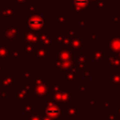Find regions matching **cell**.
I'll return each instance as SVG.
<instances>
[{"mask_svg":"<svg viewBox=\"0 0 120 120\" xmlns=\"http://www.w3.org/2000/svg\"><path fill=\"white\" fill-rule=\"evenodd\" d=\"M27 10V25L28 28L41 33L45 30V22L43 16L41 15L40 10L37 8V4L35 2H32L28 7Z\"/></svg>","mask_w":120,"mask_h":120,"instance_id":"cell-1","label":"cell"},{"mask_svg":"<svg viewBox=\"0 0 120 120\" xmlns=\"http://www.w3.org/2000/svg\"><path fill=\"white\" fill-rule=\"evenodd\" d=\"M2 40L12 45L17 40H21L19 23H3L1 32Z\"/></svg>","mask_w":120,"mask_h":120,"instance_id":"cell-2","label":"cell"},{"mask_svg":"<svg viewBox=\"0 0 120 120\" xmlns=\"http://www.w3.org/2000/svg\"><path fill=\"white\" fill-rule=\"evenodd\" d=\"M47 97L59 105H68L75 103L74 92H72L69 87L62 89L60 92L57 93H48Z\"/></svg>","mask_w":120,"mask_h":120,"instance_id":"cell-3","label":"cell"},{"mask_svg":"<svg viewBox=\"0 0 120 120\" xmlns=\"http://www.w3.org/2000/svg\"><path fill=\"white\" fill-rule=\"evenodd\" d=\"M45 106H44V113L48 115L49 117L56 120L58 118H61L63 116H66L64 113V110L62 105H59L52 101L48 97L45 98Z\"/></svg>","mask_w":120,"mask_h":120,"instance_id":"cell-4","label":"cell"},{"mask_svg":"<svg viewBox=\"0 0 120 120\" xmlns=\"http://www.w3.org/2000/svg\"><path fill=\"white\" fill-rule=\"evenodd\" d=\"M20 33H21V40L25 41V42H30V43H36L38 44L39 40V33L33 31L29 28H20Z\"/></svg>","mask_w":120,"mask_h":120,"instance_id":"cell-5","label":"cell"},{"mask_svg":"<svg viewBox=\"0 0 120 120\" xmlns=\"http://www.w3.org/2000/svg\"><path fill=\"white\" fill-rule=\"evenodd\" d=\"M88 0H71L70 2V14H82L88 8Z\"/></svg>","mask_w":120,"mask_h":120,"instance_id":"cell-6","label":"cell"},{"mask_svg":"<svg viewBox=\"0 0 120 120\" xmlns=\"http://www.w3.org/2000/svg\"><path fill=\"white\" fill-rule=\"evenodd\" d=\"M88 57H90V53H79L76 54V66L78 69V73L80 75H83L87 70V61Z\"/></svg>","mask_w":120,"mask_h":120,"instance_id":"cell-7","label":"cell"},{"mask_svg":"<svg viewBox=\"0 0 120 120\" xmlns=\"http://www.w3.org/2000/svg\"><path fill=\"white\" fill-rule=\"evenodd\" d=\"M80 74L78 73V69L77 68H73L70 70H66L63 71L61 73V78H62V83L65 82H71V83H75V82H79L80 81Z\"/></svg>","mask_w":120,"mask_h":120,"instance_id":"cell-8","label":"cell"},{"mask_svg":"<svg viewBox=\"0 0 120 120\" xmlns=\"http://www.w3.org/2000/svg\"><path fill=\"white\" fill-rule=\"evenodd\" d=\"M105 50L102 49L100 47L99 44H98L96 46L95 49H93L91 51V53H90V57L93 59V61L96 63V66L97 67H99L101 62H104V59H105Z\"/></svg>","mask_w":120,"mask_h":120,"instance_id":"cell-9","label":"cell"},{"mask_svg":"<svg viewBox=\"0 0 120 120\" xmlns=\"http://www.w3.org/2000/svg\"><path fill=\"white\" fill-rule=\"evenodd\" d=\"M19 14V11L15 9L14 6H11L10 2L7 3L6 7H0V19H14L16 15Z\"/></svg>","mask_w":120,"mask_h":120,"instance_id":"cell-10","label":"cell"},{"mask_svg":"<svg viewBox=\"0 0 120 120\" xmlns=\"http://www.w3.org/2000/svg\"><path fill=\"white\" fill-rule=\"evenodd\" d=\"M86 44H87V41L84 40L83 37H82V36H79V37H77L75 38L70 39V49L76 54L82 53L83 52L82 48Z\"/></svg>","mask_w":120,"mask_h":120,"instance_id":"cell-11","label":"cell"},{"mask_svg":"<svg viewBox=\"0 0 120 120\" xmlns=\"http://www.w3.org/2000/svg\"><path fill=\"white\" fill-rule=\"evenodd\" d=\"M19 82V80L15 78L12 74H5L0 76V87L1 88H9L15 87V84Z\"/></svg>","mask_w":120,"mask_h":120,"instance_id":"cell-12","label":"cell"},{"mask_svg":"<svg viewBox=\"0 0 120 120\" xmlns=\"http://www.w3.org/2000/svg\"><path fill=\"white\" fill-rule=\"evenodd\" d=\"M32 91H33V96H35V98L38 100L45 99V98L48 96V93H49L48 83L39 84V85H34L33 84Z\"/></svg>","mask_w":120,"mask_h":120,"instance_id":"cell-13","label":"cell"},{"mask_svg":"<svg viewBox=\"0 0 120 120\" xmlns=\"http://www.w3.org/2000/svg\"><path fill=\"white\" fill-rule=\"evenodd\" d=\"M53 23L57 24L58 28H66L67 24L70 22V15L63 14L61 10H59L56 14L53 15Z\"/></svg>","mask_w":120,"mask_h":120,"instance_id":"cell-14","label":"cell"},{"mask_svg":"<svg viewBox=\"0 0 120 120\" xmlns=\"http://www.w3.org/2000/svg\"><path fill=\"white\" fill-rule=\"evenodd\" d=\"M11 45L1 40L0 42V62H12L10 58Z\"/></svg>","mask_w":120,"mask_h":120,"instance_id":"cell-15","label":"cell"},{"mask_svg":"<svg viewBox=\"0 0 120 120\" xmlns=\"http://www.w3.org/2000/svg\"><path fill=\"white\" fill-rule=\"evenodd\" d=\"M50 50L48 47L38 44L37 52H36V59L37 62H49L50 59Z\"/></svg>","mask_w":120,"mask_h":120,"instance_id":"cell-16","label":"cell"},{"mask_svg":"<svg viewBox=\"0 0 120 120\" xmlns=\"http://www.w3.org/2000/svg\"><path fill=\"white\" fill-rule=\"evenodd\" d=\"M104 65L108 68H120V58L118 57L117 53H106Z\"/></svg>","mask_w":120,"mask_h":120,"instance_id":"cell-17","label":"cell"},{"mask_svg":"<svg viewBox=\"0 0 120 120\" xmlns=\"http://www.w3.org/2000/svg\"><path fill=\"white\" fill-rule=\"evenodd\" d=\"M64 113L67 117H71V118H79L80 113H79V109L80 106L78 104H68V105H62Z\"/></svg>","mask_w":120,"mask_h":120,"instance_id":"cell-18","label":"cell"},{"mask_svg":"<svg viewBox=\"0 0 120 120\" xmlns=\"http://www.w3.org/2000/svg\"><path fill=\"white\" fill-rule=\"evenodd\" d=\"M109 75H110V82L109 87H120V68H109Z\"/></svg>","mask_w":120,"mask_h":120,"instance_id":"cell-19","label":"cell"},{"mask_svg":"<svg viewBox=\"0 0 120 120\" xmlns=\"http://www.w3.org/2000/svg\"><path fill=\"white\" fill-rule=\"evenodd\" d=\"M22 52L24 57H36V52H37V48L38 44L36 43H30V42H25L22 41Z\"/></svg>","mask_w":120,"mask_h":120,"instance_id":"cell-20","label":"cell"},{"mask_svg":"<svg viewBox=\"0 0 120 120\" xmlns=\"http://www.w3.org/2000/svg\"><path fill=\"white\" fill-rule=\"evenodd\" d=\"M110 53H118L120 52V37H111L108 42Z\"/></svg>","mask_w":120,"mask_h":120,"instance_id":"cell-21","label":"cell"},{"mask_svg":"<svg viewBox=\"0 0 120 120\" xmlns=\"http://www.w3.org/2000/svg\"><path fill=\"white\" fill-rule=\"evenodd\" d=\"M38 44L39 45H43L48 47L49 49H52L53 48V41L52 39V37L50 36L49 33H45V32H41L39 33V40H38Z\"/></svg>","mask_w":120,"mask_h":120,"instance_id":"cell-22","label":"cell"},{"mask_svg":"<svg viewBox=\"0 0 120 120\" xmlns=\"http://www.w3.org/2000/svg\"><path fill=\"white\" fill-rule=\"evenodd\" d=\"M19 108H20L21 110H22L26 114H29V113H31V112H37V111H36L37 106H36V105L32 102V100L29 99V98H27V99H25L24 101L21 102V103L19 104Z\"/></svg>","mask_w":120,"mask_h":120,"instance_id":"cell-23","label":"cell"},{"mask_svg":"<svg viewBox=\"0 0 120 120\" xmlns=\"http://www.w3.org/2000/svg\"><path fill=\"white\" fill-rule=\"evenodd\" d=\"M14 91H15V96H16V99H15L14 103L16 105H19L21 102L24 101L25 99H27L29 98L26 90L22 87H15Z\"/></svg>","mask_w":120,"mask_h":120,"instance_id":"cell-24","label":"cell"},{"mask_svg":"<svg viewBox=\"0 0 120 120\" xmlns=\"http://www.w3.org/2000/svg\"><path fill=\"white\" fill-rule=\"evenodd\" d=\"M57 55L60 59V61H66V60H71L76 57V53H74L71 50H63L59 49L57 51Z\"/></svg>","mask_w":120,"mask_h":120,"instance_id":"cell-25","label":"cell"},{"mask_svg":"<svg viewBox=\"0 0 120 120\" xmlns=\"http://www.w3.org/2000/svg\"><path fill=\"white\" fill-rule=\"evenodd\" d=\"M49 34L52 37V39L53 43L58 44V45H62V43L64 42V40L67 38V34L62 33V32H51Z\"/></svg>","mask_w":120,"mask_h":120,"instance_id":"cell-26","label":"cell"},{"mask_svg":"<svg viewBox=\"0 0 120 120\" xmlns=\"http://www.w3.org/2000/svg\"><path fill=\"white\" fill-rule=\"evenodd\" d=\"M22 57H24L23 52L22 49H14L10 51V58L12 62H18L19 59Z\"/></svg>","mask_w":120,"mask_h":120,"instance_id":"cell-27","label":"cell"},{"mask_svg":"<svg viewBox=\"0 0 120 120\" xmlns=\"http://www.w3.org/2000/svg\"><path fill=\"white\" fill-rule=\"evenodd\" d=\"M23 82V88L26 90L28 96H33V91H32V88H33V82H32V79L31 78H27V79H23L22 80Z\"/></svg>","mask_w":120,"mask_h":120,"instance_id":"cell-28","label":"cell"},{"mask_svg":"<svg viewBox=\"0 0 120 120\" xmlns=\"http://www.w3.org/2000/svg\"><path fill=\"white\" fill-rule=\"evenodd\" d=\"M32 82L34 85H39V84H44L45 83V76L43 74H35L31 76Z\"/></svg>","mask_w":120,"mask_h":120,"instance_id":"cell-29","label":"cell"},{"mask_svg":"<svg viewBox=\"0 0 120 120\" xmlns=\"http://www.w3.org/2000/svg\"><path fill=\"white\" fill-rule=\"evenodd\" d=\"M99 108L101 110H113V101L112 99L109 100L101 99L99 101Z\"/></svg>","mask_w":120,"mask_h":120,"instance_id":"cell-30","label":"cell"},{"mask_svg":"<svg viewBox=\"0 0 120 120\" xmlns=\"http://www.w3.org/2000/svg\"><path fill=\"white\" fill-rule=\"evenodd\" d=\"M97 10H108L109 9V2L107 0H98L95 6Z\"/></svg>","mask_w":120,"mask_h":120,"instance_id":"cell-31","label":"cell"},{"mask_svg":"<svg viewBox=\"0 0 120 120\" xmlns=\"http://www.w3.org/2000/svg\"><path fill=\"white\" fill-rule=\"evenodd\" d=\"M48 88H49V93H57L60 92L62 88V82L59 83H48Z\"/></svg>","mask_w":120,"mask_h":120,"instance_id":"cell-32","label":"cell"},{"mask_svg":"<svg viewBox=\"0 0 120 120\" xmlns=\"http://www.w3.org/2000/svg\"><path fill=\"white\" fill-rule=\"evenodd\" d=\"M96 96H87V108L89 110H95L97 108Z\"/></svg>","mask_w":120,"mask_h":120,"instance_id":"cell-33","label":"cell"},{"mask_svg":"<svg viewBox=\"0 0 120 120\" xmlns=\"http://www.w3.org/2000/svg\"><path fill=\"white\" fill-rule=\"evenodd\" d=\"M53 63H52V69L54 70V71H58L59 70V68H60V65H61V61H60V59H59V57H58V55H57V53L56 52H54L53 53Z\"/></svg>","mask_w":120,"mask_h":120,"instance_id":"cell-34","label":"cell"},{"mask_svg":"<svg viewBox=\"0 0 120 120\" xmlns=\"http://www.w3.org/2000/svg\"><path fill=\"white\" fill-rule=\"evenodd\" d=\"M32 3V0H10V4L13 6H25L28 7Z\"/></svg>","mask_w":120,"mask_h":120,"instance_id":"cell-35","label":"cell"},{"mask_svg":"<svg viewBox=\"0 0 120 120\" xmlns=\"http://www.w3.org/2000/svg\"><path fill=\"white\" fill-rule=\"evenodd\" d=\"M87 89H88L87 83H80L79 84V96L86 97L87 96Z\"/></svg>","mask_w":120,"mask_h":120,"instance_id":"cell-36","label":"cell"},{"mask_svg":"<svg viewBox=\"0 0 120 120\" xmlns=\"http://www.w3.org/2000/svg\"><path fill=\"white\" fill-rule=\"evenodd\" d=\"M65 33L67 34V36H68L70 39L75 38H77V37H79V36H80L79 32L75 31V30H74V29H72V28H68V27H66V32H65Z\"/></svg>","mask_w":120,"mask_h":120,"instance_id":"cell-37","label":"cell"},{"mask_svg":"<svg viewBox=\"0 0 120 120\" xmlns=\"http://www.w3.org/2000/svg\"><path fill=\"white\" fill-rule=\"evenodd\" d=\"M88 40H100V33L99 32H88L87 33Z\"/></svg>","mask_w":120,"mask_h":120,"instance_id":"cell-38","label":"cell"},{"mask_svg":"<svg viewBox=\"0 0 120 120\" xmlns=\"http://www.w3.org/2000/svg\"><path fill=\"white\" fill-rule=\"evenodd\" d=\"M108 22H109V23H120V14L109 15L108 16Z\"/></svg>","mask_w":120,"mask_h":120,"instance_id":"cell-39","label":"cell"},{"mask_svg":"<svg viewBox=\"0 0 120 120\" xmlns=\"http://www.w3.org/2000/svg\"><path fill=\"white\" fill-rule=\"evenodd\" d=\"M10 95H11V92H10V89L9 88H2V90L0 92V100L6 99Z\"/></svg>","mask_w":120,"mask_h":120,"instance_id":"cell-40","label":"cell"},{"mask_svg":"<svg viewBox=\"0 0 120 120\" xmlns=\"http://www.w3.org/2000/svg\"><path fill=\"white\" fill-rule=\"evenodd\" d=\"M31 76H32L31 70H20L19 71V78L22 79V80L31 78Z\"/></svg>","mask_w":120,"mask_h":120,"instance_id":"cell-41","label":"cell"},{"mask_svg":"<svg viewBox=\"0 0 120 120\" xmlns=\"http://www.w3.org/2000/svg\"><path fill=\"white\" fill-rule=\"evenodd\" d=\"M27 116H28L27 120H41L40 114H39V113H38L37 112L29 113V114H27Z\"/></svg>","mask_w":120,"mask_h":120,"instance_id":"cell-42","label":"cell"},{"mask_svg":"<svg viewBox=\"0 0 120 120\" xmlns=\"http://www.w3.org/2000/svg\"><path fill=\"white\" fill-rule=\"evenodd\" d=\"M116 119H117V116L113 112L104 113V120H116Z\"/></svg>","mask_w":120,"mask_h":120,"instance_id":"cell-43","label":"cell"},{"mask_svg":"<svg viewBox=\"0 0 120 120\" xmlns=\"http://www.w3.org/2000/svg\"><path fill=\"white\" fill-rule=\"evenodd\" d=\"M79 27L80 28H85L86 27V20L85 19H80L79 20Z\"/></svg>","mask_w":120,"mask_h":120,"instance_id":"cell-44","label":"cell"},{"mask_svg":"<svg viewBox=\"0 0 120 120\" xmlns=\"http://www.w3.org/2000/svg\"><path fill=\"white\" fill-rule=\"evenodd\" d=\"M91 76H92V71H91V70H88V69H87V70L84 72V74H83V77L86 78V79L91 78Z\"/></svg>","mask_w":120,"mask_h":120,"instance_id":"cell-45","label":"cell"},{"mask_svg":"<svg viewBox=\"0 0 120 120\" xmlns=\"http://www.w3.org/2000/svg\"><path fill=\"white\" fill-rule=\"evenodd\" d=\"M40 117H41V120H54V119H52V118L49 117L48 115H46L45 113H43V114H40Z\"/></svg>","mask_w":120,"mask_h":120,"instance_id":"cell-46","label":"cell"},{"mask_svg":"<svg viewBox=\"0 0 120 120\" xmlns=\"http://www.w3.org/2000/svg\"><path fill=\"white\" fill-rule=\"evenodd\" d=\"M112 112L116 114V116H120V105H119V106H117V108H116V109H113V110H112Z\"/></svg>","mask_w":120,"mask_h":120,"instance_id":"cell-47","label":"cell"},{"mask_svg":"<svg viewBox=\"0 0 120 120\" xmlns=\"http://www.w3.org/2000/svg\"><path fill=\"white\" fill-rule=\"evenodd\" d=\"M88 1H89V5H90V6L95 7V6H96V4L98 3V0H88Z\"/></svg>","mask_w":120,"mask_h":120,"instance_id":"cell-48","label":"cell"},{"mask_svg":"<svg viewBox=\"0 0 120 120\" xmlns=\"http://www.w3.org/2000/svg\"><path fill=\"white\" fill-rule=\"evenodd\" d=\"M2 75V62H0V76Z\"/></svg>","mask_w":120,"mask_h":120,"instance_id":"cell-49","label":"cell"},{"mask_svg":"<svg viewBox=\"0 0 120 120\" xmlns=\"http://www.w3.org/2000/svg\"><path fill=\"white\" fill-rule=\"evenodd\" d=\"M117 99H118V100H120V91H118V92H117Z\"/></svg>","mask_w":120,"mask_h":120,"instance_id":"cell-50","label":"cell"},{"mask_svg":"<svg viewBox=\"0 0 120 120\" xmlns=\"http://www.w3.org/2000/svg\"><path fill=\"white\" fill-rule=\"evenodd\" d=\"M79 120H88L87 117H79Z\"/></svg>","mask_w":120,"mask_h":120,"instance_id":"cell-51","label":"cell"},{"mask_svg":"<svg viewBox=\"0 0 120 120\" xmlns=\"http://www.w3.org/2000/svg\"><path fill=\"white\" fill-rule=\"evenodd\" d=\"M66 120H75V118H71V117H67L66 116Z\"/></svg>","mask_w":120,"mask_h":120,"instance_id":"cell-52","label":"cell"},{"mask_svg":"<svg viewBox=\"0 0 120 120\" xmlns=\"http://www.w3.org/2000/svg\"><path fill=\"white\" fill-rule=\"evenodd\" d=\"M56 120H66V116H63V117H61V118H58V119H56Z\"/></svg>","mask_w":120,"mask_h":120,"instance_id":"cell-53","label":"cell"},{"mask_svg":"<svg viewBox=\"0 0 120 120\" xmlns=\"http://www.w3.org/2000/svg\"><path fill=\"white\" fill-rule=\"evenodd\" d=\"M117 55H118V57H119V58H120V52H118V53H117Z\"/></svg>","mask_w":120,"mask_h":120,"instance_id":"cell-54","label":"cell"},{"mask_svg":"<svg viewBox=\"0 0 120 120\" xmlns=\"http://www.w3.org/2000/svg\"><path fill=\"white\" fill-rule=\"evenodd\" d=\"M1 40H2V37H1V33H0V42H1Z\"/></svg>","mask_w":120,"mask_h":120,"instance_id":"cell-55","label":"cell"},{"mask_svg":"<svg viewBox=\"0 0 120 120\" xmlns=\"http://www.w3.org/2000/svg\"><path fill=\"white\" fill-rule=\"evenodd\" d=\"M116 120H120V116H117V119Z\"/></svg>","mask_w":120,"mask_h":120,"instance_id":"cell-56","label":"cell"},{"mask_svg":"<svg viewBox=\"0 0 120 120\" xmlns=\"http://www.w3.org/2000/svg\"><path fill=\"white\" fill-rule=\"evenodd\" d=\"M107 1H108V2H109V3H110V2H112V1H113V0H107Z\"/></svg>","mask_w":120,"mask_h":120,"instance_id":"cell-57","label":"cell"},{"mask_svg":"<svg viewBox=\"0 0 120 120\" xmlns=\"http://www.w3.org/2000/svg\"><path fill=\"white\" fill-rule=\"evenodd\" d=\"M49 1H50V2H53V0H49Z\"/></svg>","mask_w":120,"mask_h":120,"instance_id":"cell-58","label":"cell"}]
</instances>
